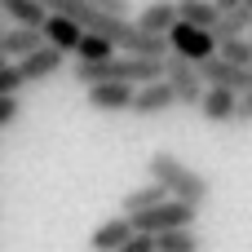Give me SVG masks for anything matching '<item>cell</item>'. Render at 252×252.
Masks as SVG:
<instances>
[{
  "instance_id": "cell-23",
  "label": "cell",
  "mask_w": 252,
  "mask_h": 252,
  "mask_svg": "<svg viewBox=\"0 0 252 252\" xmlns=\"http://www.w3.org/2000/svg\"><path fill=\"white\" fill-rule=\"evenodd\" d=\"M93 9H102V13H111V18H128V0H89Z\"/></svg>"
},
{
  "instance_id": "cell-10",
  "label": "cell",
  "mask_w": 252,
  "mask_h": 252,
  "mask_svg": "<svg viewBox=\"0 0 252 252\" xmlns=\"http://www.w3.org/2000/svg\"><path fill=\"white\" fill-rule=\"evenodd\" d=\"M80 40H84V31H80L71 18L49 13V22H44V44H49V49H58L62 58H71V53L80 49Z\"/></svg>"
},
{
  "instance_id": "cell-24",
  "label": "cell",
  "mask_w": 252,
  "mask_h": 252,
  "mask_svg": "<svg viewBox=\"0 0 252 252\" xmlns=\"http://www.w3.org/2000/svg\"><path fill=\"white\" fill-rule=\"evenodd\" d=\"M235 124H252V93L235 97Z\"/></svg>"
},
{
  "instance_id": "cell-25",
  "label": "cell",
  "mask_w": 252,
  "mask_h": 252,
  "mask_svg": "<svg viewBox=\"0 0 252 252\" xmlns=\"http://www.w3.org/2000/svg\"><path fill=\"white\" fill-rule=\"evenodd\" d=\"M120 252H155V239H146V235H133V239H128Z\"/></svg>"
},
{
  "instance_id": "cell-5",
  "label": "cell",
  "mask_w": 252,
  "mask_h": 252,
  "mask_svg": "<svg viewBox=\"0 0 252 252\" xmlns=\"http://www.w3.org/2000/svg\"><path fill=\"white\" fill-rule=\"evenodd\" d=\"M195 71H199L204 89H226V93H235V97L252 93V71H239V66L221 62V58H208V62H204V66H195Z\"/></svg>"
},
{
  "instance_id": "cell-11",
  "label": "cell",
  "mask_w": 252,
  "mask_h": 252,
  "mask_svg": "<svg viewBox=\"0 0 252 252\" xmlns=\"http://www.w3.org/2000/svg\"><path fill=\"white\" fill-rule=\"evenodd\" d=\"M84 93H89V106L102 111V115H115V111H128L133 106V89L128 84H93Z\"/></svg>"
},
{
  "instance_id": "cell-18",
  "label": "cell",
  "mask_w": 252,
  "mask_h": 252,
  "mask_svg": "<svg viewBox=\"0 0 252 252\" xmlns=\"http://www.w3.org/2000/svg\"><path fill=\"white\" fill-rule=\"evenodd\" d=\"M111 58H115V44H111L106 35L84 31V40H80V49H75V62H80V66H97V62H111Z\"/></svg>"
},
{
  "instance_id": "cell-29",
  "label": "cell",
  "mask_w": 252,
  "mask_h": 252,
  "mask_svg": "<svg viewBox=\"0 0 252 252\" xmlns=\"http://www.w3.org/2000/svg\"><path fill=\"white\" fill-rule=\"evenodd\" d=\"M248 44H252V35H248Z\"/></svg>"
},
{
  "instance_id": "cell-26",
  "label": "cell",
  "mask_w": 252,
  "mask_h": 252,
  "mask_svg": "<svg viewBox=\"0 0 252 252\" xmlns=\"http://www.w3.org/2000/svg\"><path fill=\"white\" fill-rule=\"evenodd\" d=\"M244 4H248V0H213L217 13H235V9H244Z\"/></svg>"
},
{
  "instance_id": "cell-28",
  "label": "cell",
  "mask_w": 252,
  "mask_h": 252,
  "mask_svg": "<svg viewBox=\"0 0 252 252\" xmlns=\"http://www.w3.org/2000/svg\"><path fill=\"white\" fill-rule=\"evenodd\" d=\"M0 35H4V13H0Z\"/></svg>"
},
{
  "instance_id": "cell-21",
  "label": "cell",
  "mask_w": 252,
  "mask_h": 252,
  "mask_svg": "<svg viewBox=\"0 0 252 252\" xmlns=\"http://www.w3.org/2000/svg\"><path fill=\"white\" fill-rule=\"evenodd\" d=\"M27 84H22V75H18V66H4L0 71V97H18Z\"/></svg>"
},
{
  "instance_id": "cell-19",
  "label": "cell",
  "mask_w": 252,
  "mask_h": 252,
  "mask_svg": "<svg viewBox=\"0 0 252 252\" xmlns=\"http://www.w3.org/2000/svg\"><path fill=\"white\" fill-rule=\"evenodd\" d=\"M155 252H204V239L195 230H168L155 239Z\"/></svg>"
},
{
  "instance_id": "cell-20",
  "label": "cell",
  "mask_w": 252,
  "mask_h": 252,
  "mask_svg": "<svg viewBox=\"0 0 252 252\" xmlns=\"http://www.w3.org/2000/svg\"><path fill=\"white\" fill-rule=\"evenodd\" d=\"M217 58L239 66V71H252V44L248 40H230V44H217Z\"/></svg>"
},
{
  "instance_id": "cell-1",
  "label": "cell",
  "mask_w": 252,
  "mask_h": 252,
  "mask_svg": "<svg viewBox=\"0 0 252 252\" xmlns=\"http://www.w3.org/2000/svg\"><path fill=\"white\" fill-rule=\"evenodd\" d=\"M146 173H151L155 186H164L168 199H177V204H186V208H204V204H208V177L195 173L190 164H182L173 151H155V155L146 159Z\"/></svg>"
},
{
  "instance_id": "cell-17",
  "label": "cell",
  "mask_w": 252,
  "mask_h": 252,
  "mask_svg": "<svg viewBox=\"0 0 252 252\" xmlns=\"http://www.w3.org/2000/svg\"><path fill=\"white\" fill-rule=\"evenodd\" d=\"M164 199H168V195H164V186L146 182V186H137V190H128V195H124V204H120L124 213H120V217H137V213H151V208H159Z\"/></svg>"
},
{
  "instance_id": "cell-30",
  "label": "cell",
  "mask_w": 252,
  "mask_h": 252,
  "mask_svg": "<svg viewBox=\"0 0 252 252\" xmlns=\"http://www.w3.org/2000/svg\"><path fill=\"white\" fill-rule=\"evenodd\" d=\"M248 9H252V0H248Z\"/></svg>"
},
{
  "instance_id": "cell-3",
  "label": "cell",
  "mask_w": 252,
  "mask_h": 252,
  "mask_svg": "<svg viewBox=\"0 0 252 252\" xmlns=\"http://www.w3.org/2000/svg\"><path fill=\"white\" fill-rule=\"evenodd\" d=\"M168 58L190 62V66H204L208 58H217V40H213L208 31H195V27L177 22V27L168 31Z\"/></svg>"
},
{
  "instance_id": "cell-14",
  "label": "cell",
  "mask_w": 252,
  "mask_h": 252,
  "mask_svg": "<svg viewBox=\"0 0 252 252\" xmlns=\"http://www.w3.org/2000/svg\"><path fill=\"white\" fill-rule=\"evenodd\" d=\"M173 4H177V22H186L195 31H208L213 35V27L221 22V13L213 9V0H173Z\"/></svg>"
},
{
  "instance_id": "cell-6",
  "label": "cell",
  "mask_w": 252,
  "mask_h": 252,
  "mask_svg": "<svg viewBox=\"0 0 252 252\" xmlns=\"http://www.w3.org/2000/svg\"><path fill=\"white\" fill-rule=\"evenodd\" d=\"M18 66V75H22V84H40V80H49V75H58L62 66H66V58L58 53V49H49V44H40L35 53H27L22 62H13Z\"/></svg>"
},
{
  "instance_id": "cell-16",
  "label": "cell",
  "mask_w": 252,
  "mask_h": 252,
  "mask_svg": "<svg viewBox=\"0 0 252 252\" xmlns=\"http://www.w3.org/2000/svg\"><path fill=\"white\" fill-rule=\"evenodd\" d=\"M199 115H204L208 124H235V93H226V89H208L204 102H199Z\"/></svg>"
},
{
  "instance_id": "cell-2",
  "label": "cell",
  "mask_w": 252,
  "mask_h": 252,
  "mask_svg": "<svg viewBox=\"0 0 252 252\" xmlns=\"http://www.w3.org/2000/svg\"><path fill=\"white\" fill-rule=\"evenodd\" d=\"M195 217H199V208H186V204H177V199H164L159 208L137 213V217H128V221H133L137 235L159 239V235H168V230H195Z\"/></svg>"
},
{
  "instance_id": "cell-9",
  "label": "cell",
  "mask_w": 252,
  "mask_h": 252,
  "mask_svg": "<svg viewBox=\"0 0 252 252\" xmlns=\"http://www.w3.org/2000/svg\"><path fill=\"white\" fill-rule=\"evenodd\" d=\"M133 235H137V230H133L128 217H106V221L89 235V252H120Z\"/></svg>"
},
{
  "instance_id": "cell-27",
  "label": "cell",
  "mask_w": 252,
  "mask_h": 252,
  "mask_svg": "<svg viewBox=\"0 0 252 252\" xmlns=\"http://www.w3.org/2000/svg\"><path fill=\"white\" fill-rule=\"evenodd\" d=\"M4 66H13V62H9V58H4V53H0V71H4Z\"/></svg>"
},
{
  "instance_id": "cell-22",
  "label": "cell",
  "mask_w": 252,
  "mask_h": 252,
  "mask_svg": "<svg viewBox=\"0 0 252 252\" xmlns=\"http://www.w3.org/2000/svg\"><path fill=\"white\" fill-rule=\"evenodd\" d=\"M18 115H22V102L18 97H0V128H9Z\"/></svg>"
},
{
  "instance_id": "cell-12",
  "label": "cell",
  "mask_w": 252,
  "mask_h": 252,
  "mask_svg": "<svg viewBox=\"0 0 252 252\" xmlns=\"http://www.w3.org/2000/svg\"><path fill=\"white\" fill-rule=\"evenodd\" d=\"M44 44V31H27V27H4V35H0V53L9 58V62H22L27 53H35Z\"/></svg>"
},
{
  "instance_id": "cell-4",
  "label": "cell",
  "mask_w": 252,
  "mask_h": 252,
  "mask_svg": "<svg viewBox=\"0 0 252 252\" xmlns=\"http://www.w3.org/2000/svg\"><path fill=\"white\" fill-rule=\"evenodd\" d=\"M164 84L173 89V97H177V106H195L199 111V102H204V80H199V71L190 66V62H177V58H168L164 62Z\"/></svg>"
},
{
  "instance_id": "cell-13",
  "label": "cell",
  "mask_w": 252,
  "mask_h": 252,
  "mask_svg": "<svg viewBox=\"0 0 252 252\" xmlns=\"http://www.w3.org/2000/svg\"><path fill=\"white\" fill-rule=\"evenodd\" d=\"M0 13L13 27H27V31H44V22H49V9L35 4V0H0Z\"/></svg>"
},
{
  "instance_id": "cell-15",
  "label": "cell",
  "mask_w": 252,
  "mask_h": 252,
  "mask_svg": "<svg viewBox=\"0 0 252 252\" xmlns=\"http://www.w3.org/2000/svg\"><path fill=\"white\" fill-rule=\"evenodd\" d=\"M252 35V9H235V13H221V22L213 27V40L217 44H230V40H248Z\"/></svg>"
},
{
  "instance_id": "cell-7",
  "label": "cell",
  "mask_w": 252,
  "mask_h": 252,
  "mask_svg": "<svg viewBox=\"0 0 252 252\" xmlns=\"http://www.w3.org/2000/svg\"><path fill=\"white\" fill-rule=\"evenodd\" d=\"M177 106V97H173V89L164 84V80H155V84H142V89H133V115H142V120H151V115H164V111H173Z\"/></svg>"
},
{
  "instance_id": "cell-8",
  "label": "cell",
  "mask_w": 252,
  "mask_h": 252,
  "mask_svg": "<svg viewBox=\"0 0 252 252\" xmlns=\"http://www.w3.org/2000/svg\"><path fill=\"white\" fill-rule=\"evenodd\" d=\"M133 27L146 31V35H164L168 40V31L177 27V4L173 0H151V4H142V13L133 18Z\"/></svg>"
}]
</instances>
